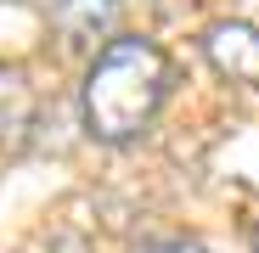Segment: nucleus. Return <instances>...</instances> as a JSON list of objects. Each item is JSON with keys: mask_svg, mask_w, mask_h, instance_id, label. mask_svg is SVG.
<instances>
[{"mask_svg": "<svg viewBox=\"0 0 259 253\" xmlns=\"http://www.w3.org/2000/svg\"><path fill=\"white\" fill-rule=\"evenodd\" d=\"M169 96V57L152 39H107L84 73V130L107 146L136 141Z\"/></svg>", "mask_w": 259, "mask_h": 253, "instance_id": "1", "label": "nucleus"}, {"mask_svg": "<svg viewBox=\"0 0 259 253\" xmlns=\"http://www.w3.org/2000/svg\"><path fill=\"white\" fill-rule=\"evenodd\" d=\"M208 62L237 84H259V28L253 23H214L203 34Z\"/></svg>", "mask_w": 259, "mask_h": 253, "instance_id": "2", "label": "nucleus"}, {"mask_svg": "<svg viewBox=\"0 0 259 253\" xmlns=\"http://www.w3.org/2000/svg\"><path fill=\"white\" fill-rule=\"evenodd\" d=\"M34 130V84L23 62H0V146L17 152Z\"/></svg>", "mask_w": 259, "mask_h": 253, "instance_id": "3", "label": "nucleus"}, {"mask_svg": "<svg viewBox=\"0 0 259 253\" xmlns=\"http://www.w3.org/2000/svg\"><path fill=\"white\" fill-rule=\"evenodd\" d=\"M118 12H124V0H57L51 17L68 39H102V34H113Z\"/></svg>", "mask_w": 259, "mask_h": 253, "instance_id": "4", "label": "nucleus"}, {"mask_svg": "<svg viewBox=\"0 0 259 253\" xmlns=\"http://www.w3.org/2000/svg\"><path fill=\"white\" fill-rule=\"evenodd\" d=\"M46 253H91V242L73 236V231H62V236H51V247H46Z\"/></svg>", "mask_w": 259, "mask_h": 253, "instance_id": "5", "label": "nucleus"}, {"mask_svg": "<svg viewBox=\"0 0 259 253\" xmlns=\"http://www.w3.org/2000/svg\"><path fill=\"white\" fill-rule=\"evenodd\" d=\"M141 253H203L197 242H158V247H141Z\"/></svg>", "mask_w": 259, "mask_h": 253, "instance_id": "6", "label": "nucleus"}, {"mask_svg": "<svg viewBox=\"0 0 259 253\" xmlns=\"http://www.w3.org/2000/svg\"><path fill=\"white\" fill-rule=\"evenodd\" d=\"M253 253H259V225H253Z\"/></svg>", "mask_w": 259, "mask_h": 253, "instance_id": "7", "label": "nucleus"}]
</instances>
